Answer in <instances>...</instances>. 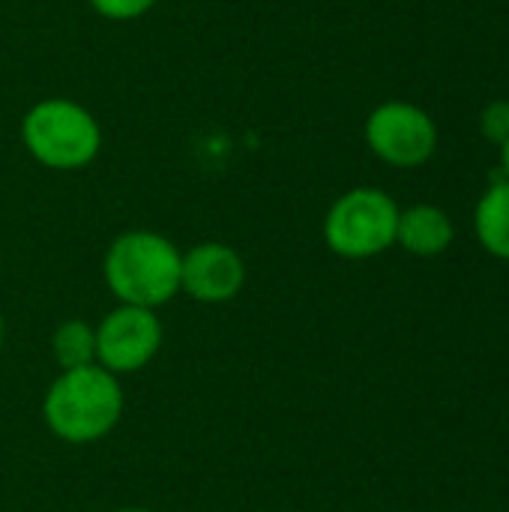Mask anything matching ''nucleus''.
I'll return each mask as SVG.
<instances>
[{"mask_svg":"<svg viewBox=\"0 0 509 512\" xmlns=\"http://www.w3.org/2000/svg\"><path fill=\"white\" fill-rule=\"evenodd\" d=\"M180 255L153 231H129L117 237L105 258L111 291L126 306H159L180 288Z\"/></svg>","mask_w":509,"mask_h":512,"instance_id":"f257e3e1","label":"nucleus"},{"mask_svg":"<svg viewBox=\"0 0 509 512\" xmlns=\"http://www.w3.org/2000/svg\"><path fill=\"white\" fill-rule=\"evenodd\" d=\"M456 237L453 219L435 204H414L399 213L396 243H402L411 255L435 258L450 249Z\"/></svg>","mask_w":509,"mask_h":512,"instance_id":"6e6552de","label":"nucleus"},{"mask_svg":"<svg viewBox=\"0 0 509 512\" xmlns=\"http://www.w3.org/2000/svg\"><path fill=\"white\" fill-rule=\"evenodd\" d=\"M159 321L150 309L123 306L111 312L96 333V354L114 372L141 369L159 348Z\"/></svg>","mask_w":509,"mask_h":512,"instance_id":"423d86ee","label":"nucleus"},{"mask_svg":"<svg viewBox=\"0 0 509 512\" xmlns=\"http://www.w3.org/2000/svg\"><path fill=\"white\" fill-rule=\"evenodd\" d=\"M54 354H57V360H60V366L66 372L84 369V366H90V360L96 354V336L90 333L87 324L69 321L54 336Z\"/></svg>","mask_w":509,"mask_h":512,"instance_id":"9d476101","label":"nucleus"},{"mask_svg":"<svg viewBox=\"0 0 509 512\" xmlns=\"http://www.w3.org/2000/svg\"><path fill=\"white\" fill-rule=\"evenodd\" d=\"M123 411V393L117 381L96 366L72 369L54 381L45 399V420L63 441L102 438Z\"/></svg>","mask_w":509,"mask_h":512,"instance_id":"7ed1b4c3","label":"nucleus"},{"mask_svg":"<svg viewBox=\"0 0 509 512\" xmlns=\"http://www.w3.org/2000/svg\"><path fill=\"white\" fill-rule=\"evenodd\" d=\"M21 141L45 168L75 171L99 156L102 129L84 105L72 99H42L24 114Z\"/></svg>","mask_w":509,"mask_h":512,"instance_id":"f03ea898","label":"nucleus"},{"mask_svg":"<svg viewBox=\"0 0 509 512\" xmlns=\"http://www.w3.org/2000/svg\"><path fill=\"white\" fill-rule=\"evenodd\" d=\"M480 129H483V138L489 144H498L504 147L509 141V102L507 99H498L492 105L483 108L480 114Z\"/></svg>","mask_w":509,"mask_h":512,"instance_id":"9b49d317","label":"nucleus"},{"mask_svg":"<svg viewBox=\"0 0 509 512\" xmlns=\"http://www.w3.org/2000/svg\"><path fill=\"white\" fill-rule=\"evenodd\" d=\"M108 21H135L153 9L156 0H87Z\"/></svg>","mask_w":509,"mask_h":512,"instance_id":"f8f14e48","label":"nucleus"},{"mask_svg":"<svg viewBox=\"0 0 509 512\" xmlns=\"http://www.w3.org/2000/svg\"><path fill=\"white\" fill-rule=\"evenodd\" d=\"M243 279H246L243 258L222 243L195 246L180 261V288H186L195 300L204 303L231 300L243 288Z\"/></svg>","mask_w":509,"mask_h":512,"instance_id":"0eeeda50","label":"nucleus"},{"mask_svg":"<svg viewBox=\"0 0 509 512\" xmlns=\"http://www.w3.org/2000/svg\"><path fill=\"white\" fill-rule=\"evenodd\" d=\"M123 512H144V510H123Z\"/></svg>","mask_w":509,"mask_h":512,"instance_id":"4468645a","label":"nucleus"},{"mask_svg":"<svg viewBox=\"0 0 509 512\" xmlns=\"http://www.w3.org/2000/svg\"><path fill=\"white\" fill-rule=\"evenodd\" d=\"M501 162H504V177L509 180V141L501 147Z\"/></svg>","mask_w":509,"mask_h":512,"instance_id":"ddd939ff","label":"nucleus"},{"mask_svg":"<svg viewBox=\"0 0 509 512\" xmlns=\"http://www.w3.org/2000/svg\"><path fill=\"white\" fill-rule=\"evenodd\" d=\"M396 201L372 186L345 192L327 213V246L342 258H372L396 243L399 228Z\"/></svg>","mask_w":509,"mask_h":512,"instance_id":"20e7f679","label":"nucleus"},{"mask_svg":"<svg viewBox=\"0 0 509 512\" xmlns=\"http://www.w3.org/2000/svg\"><path fill=\"white\" fill-rule=\"evenodd\" d=\"M474 228H477V240L480 246L501 258L509 261V180L501 177L495 180L483 198L477 201V210H474Z\"/></svg>","mask_w":509,"mask_h":512,"instance_id":"1a4fd4ad","label":"nucleus"},{"mask_svg":"<svg viewBox=\"0 0 509 512\" xmlns=\"http://www.w3.org/2000/svg\"><path fill=\"white\" fill-rule=\"evenodd\" d=\"M0 333H3V324H0Z\"/></svg>","mask_w":509,"mask_h":512,"instance_id":"2eb2a0df","label":"nucleus"},{"mask_svg":"<svg viewBox=\"0 0 509 512\" xmlns=\"http://www.w3.org/2000/svg\"><path fill=\"white\" fill-rule=\"evenodd\" d=\"M369 150L393 168H417L438 147V126L420 105L384 102L366 117Z\"/></svg>","mask_w":509,"mask_h":512,"instance_id":"39448f33","label":"nucleus"}]
</instances>
